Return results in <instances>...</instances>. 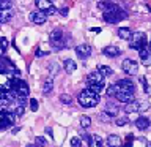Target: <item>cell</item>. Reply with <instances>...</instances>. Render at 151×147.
Masks as SVG:
<instances>
[{
	"instance_id": "13",
	"label": "cell",
	"mask_w": 151,
	"mask_h": 147,
	"mask_svg": "<svg viewBox=\"0 0 151 147\" xmlns=\"http://www.w3.org/2000/svg\"><path fill=\"white\" fill-rule=\"evenodd\" d=\"M139 55H140L142 63H143L145 66H150V65H151V51H150L146 46L142 47V49L139 51Z\"/></svg>"
},
{
	"instance_id": "40",
	"label": "cell",
	"mask_w": 151,
	"mask_h": 147,
	"mask_svg": "<svg viewBox=\"0 0 151 147\" xmlns=\"http://www.w3.org/2000/svg\"><path fill=\"white\" fill-rule=\"evenodd\" d=\"M68 11H69L68 8H61L60 9V14H61V16H68Z\"/></svg>"
},
{
	"instance_id": "36",
	"label": "cell",
	"mask_w": 151,
	"mask_h": 147,
	"mask_svg": "<svg viewBox=\"0 0 151 147\" xmlns=\"http://www.w3.org/2000/svg\"><path fill=\"white\" fill-rule=\"evenodd\" d=\"M110 117H112V116H109V114H107L106 111L99 114V120H102V122H110V120H112Z\"/></svg>"
},
{
	"instance_id": "25",
	"label": "cell",
	"mask_w": 151,
	"mask_h": 147,
	"mask_svg": "<svg viewBox=\"0 0 151 147\" xmlns=\"http://www.w3.org/2000/svg\"><path fill=\"white\" fill-rule=\"evenodd\" d=\"M98 71H101L104 76H112L113 74V70L107 65H98Z\"/></svg>"
},
{
	"instance_id": "29",
	"label": "cell",
	"mask_w": 151,
	"mask_h": 147,
	"mask_svg": "<svg viewBox=\"0 0 151 147\" xmlns=\"http://www.w3.org/2000/svg\"><path fill=\"white\" fill-rule=\"evenodd\" d=\"M9 8H13L11 0H0V9H9Z\"/></svg>"
},
{
	"instance_id": "42",
	"label": "cell",
	"mask_w": 151,
	"mask_h": 147,
	"mask_svg": "<svg viewBox=\"0 0 151 147\" xmlns=\"http://www.w3.org/2000/svg\"><path fill=\"white\" fill-rule=\"evenodd\" d=\"M46 133H47V135H49L50 138H52V136H54V133H52V128H49V127H47V128H46Z\"/></svg>"
},
{
	"instance_id": "35",
	"label": "cell",
	"mask_w": 151,
	"mask_h": 147,
	"mask_svg": "<svg viewBox=\"0 0 151 147\" xmlns=\"http://www.w3.org/2000/svg\"><path fill=\"white\" fill-rule=\"evenodd\" d=\"M116 85L115 84H112V85H109V89H107V95L109 97H115V93H116Z\"/></svg>"
},
{
	"instance_id": "27",
	"label": "cell",
	"mask_w": 151,
	"mask_h": 147,
	"mask_svg": "<svg viewBox=\"0 0 151 147\" xmlns=\"http://www.w3.org/2000/svg\"><path fill=\"white\" fill-rule=\"evenodd\" d=\"M90 125H91V119H90L88 116H82V117H80V127H82V128H88Z\"/></svg>"
},
{
	"instance_id": "17",
	"label": "cell",
	"mask_w": 151,
	"mask_h": 147,
	"mask_svg": "<svg viewBox=\"0 0 151 147\" xmlns=\"http://www.w3.org/2000/svg\"><path fill=\"white\" fill-rule=\"evenodd\" d=\"M102 52H104V55H107V57H118L121 54V49L116 46H107L102 49Z\"/></svg>"
},
{
	"instance_id": "41",
	"label": "cell",
	"mask_w": 151,
	"mask_h": 147,
	"mask_svg": "<svg viewBox=\"0 0 151 147\" xmlns=\"http://www.w3.org/2000/svg\"><path fill=\"white\" fill-rule=\"evenodd\" d=\"M46 54H47V52H44V51H36V52H35L36 57H42V55H46Z\"/></svg>"
},
{
	"instance_id": "22",
	"label": "cell",
	"mask_w": 151,
	"mask_h": 147,
	"mask_svg": "<svg viewBox=\"0 0 151 147\" xmlns=\"http://www.w3.org/2000/svg\"><path fill=\"white\" fill-rule=\"evenodd\" d=\"M131 35H132L131 28H127V27H120L118 28V36H120L121 40H129Z\"/></svg>"
},
{
	"instance_id": "31",
	"label": "cell",
	"mask_w": 151,
	"mask_h": 147,
	"mask_svg": "<svg viewBox=\"0 0 151 147\" xmlns=\"http://www.w3.org/2000/svg\"><path fill=\"white\" fill-rule=\"evenodd\" d=\"M35 146H36V147H47V142H46L44 138L38 136L36 139H35Z\"/></svg>"
},
{
	"instance_id": "5",
	"label": "cell",
	"mask_w": 151,
	"mask_h": 147,
	"mask_svg": "<svg viewBox=\"0 0 151 147\" xmlns=\"http://www.w3.org/2000/svg\"><path fill=\"white\" fill-rule=\"evenodd\" d=\"M150 108V103L148 101H142V100H134V101H131V103H127L126 104V108H124V111L126 112H143L146 111V109Z\"/></svg>"
},
{
	"instance_id": "23",
	"label": "cell",
	"mask_w": 151,
	"mask_h": 147,
	"mask_svg": "<svg viewBox=\"0 0 151 147\" xmlns=\"http://www.w3.org/2000/svg\"><path fill=\"white\" fill-rule=\"evenodd\" d=\"M106 112L109 114V116H112V117H116V116H118V112H120V109H118V106H115V104L107 103V106H106Z\"/></svg>"
},
{
	"instance_id": "28",
	"label": "cell",
	"mask_w": 151,
	"mask_h": 147,
	"mask_svg": "<svg viewBox=\"0 0 151 147\" xmlns=\"http://www.w3.org/2000/svg\"><path fill=\"white\" fill-rule=\"evenodd\" d=\"M88 85H90L88 89H91L93 92H94V93H98V95L104 90V84H88Z\"/></svg>"
},
{
	"instance_id": "33",
	"label": "cell",
	"mask_w": 151,
	"mask_h": 147,
	"mask_svg": "<svg viewBox=\"0 0 151 147\" xmlns=\"http://www.w3.org/2000/svg\"><path fill=\"white\" fill-rule=\"evenodd\" d=\"M127 122H129V119H127V117H118L116 120H115V123H116L118 127H124Z\"/></svg>"
},
{
	"instance_id": "44",
	"label": "cell",
	"mask_w": 151,
	"mask_h": 147,
	"mask_svg": "<svg viewBox=\"0 0 151 147\" xmlns=\"http://www.w3.org/2000/svg\"><path fill=\"white\" fill-rule=\"evenodd\" d=\"M146 147H151V142H146Z\"/></svg>"
},
{
	"instance_id": "7",
	"label": "cell",
	"mask_w": 151,
	"mask_h": 147,
	"mask_svg": "<svg viewBox=\"0 0 151 147\" xmlns=\"http://www.w3.org/2000/svg\"><path fill=\"white\" fill-rule=\"evenodd\" d=\"M121 68H123V71H124L126 74H129V76H135L137 73H139V63H137L135 60H132V59L123 60Z\"/></svg>"
},
{
	"instance_id": "19",
	"label": "cell",
	"mask_w": 151,
	"mask_h": 147,
	"mask_svg": "<svg viewBox=\"0 0 151 147\" xmlns=\"http://www.w3.org/2000/svg\"><path fill=\"white\" fill-rule=\"evenodd\" d=\"M150 125H151V122L148 117H139L135 120V127L139 130H146V128H150Z\"/></svg>"
},
{
	"instance_id": "14",
	"label": "cell",
	"mask_w": 151,
	"mask_h": 147,
	"mask_svg": "<svg viewBox=\"0 0 151 147\" xmlns=\"http://www.w3.org/2000/svg\"><path fill=\"white\" fill-rule=\"evenodd\" d=\"M76 54H77L79 59H87V57H90V54H91V47L88 44H79L76 47Z\"/></svg>"
},
{
	"instance_id": "15",
	"label": "cell",
	"mask_w": 151,
	"mask_h": 147,
	"mask_svg": "<svg viewBox=\"0 0 151 147\" xmlns=\"http://www.w3.org/2000/svg\"><path fill=\"white\" fill-rule=\"evenodd\" d=\"M115 97H116V100L118 101H121V103H131V101H134V93L132 92H116L115 93Z\"/></svg>"
},
{
	"instance_id": "21",
	"label": "cell",
	"mask_w": 151,
	"mask_h": 147,
	"mask_svg": "<svg viewBox=\"0 0 151 147\" xmlns=\"http://www.w3.org/2000/svg\"><path fill=\"white\" fill-rule=\"evenodd\" d=\"M88 146L90 147H102L104 142H102V139H101V136H99V135H93V136H90Z\"/></svg>"
},
{
	"instance_id": "16",
	"label": "cell",
	"mask_w": 151,
	"mask_h": 147,
	"mask_svg": "<svg viewBox=\"0 0 151 147\" xmlns=\"http://www.w3.org/2000/svg\"><path fill=\"white\" fill-rule=\"evenodd\" d=\"M107 146L109 147H123V141L118 135H109L107 136Z\"/></svg>"
},
{
	"instance_id": "10",
	"label": "cell",
	"mask_w": 151,
	"mask_h": 147,
	"mask_svg": "<svg viewBox=\"0 0 151 147\" xmlns=\"http://www.w3.org/2000/svg\"><path fill=\"white\" fill-rule=\"evenodd\" d=\"M14 92H16V97L17 98H27L28 93H30V89H28V84L24 82V81H19L17 87L14 89Z\"/></svg>"
},
{
	"instance_id": "32",
	"label": "cell",
	"mask_w": 151,
	"mask_h": 147,
	"mask_svg": "<svg viewBox=\"0 0 151 147\" xmlns=\"http://www.w3.org/2000/svg\"><path fill=\"white\" fill-rule=\"evenodd\" d=\"M24 112H25V108L22 106V104H19V106L14 109V116L16 117H21V116H24Z\"/></svg>"
},
{
	"instance_id": "39",
	"label": "cell",
	"mask_w": 151,
	"mask_h": 147,
	"mask_svg": "<svg viewBox=\"0 0 151 147\" xmlns=\"http://www.w3.org/2000/svg\"><path fill=\"white\" fill-rule=\"evenodd\" d=\"M140 81H142V84H143V90H145V92H148V82H146V79L142 78Z\"/></svg>"
},
{
	"instance_id": "2",
	"label": "cell",
	"mask_w": 151,
	"mask_h": 147,
	"mask_svg": "<svg viewBox=\"0 0 151 147\" xmlns=\"http://www.w3.org/2000/svg\"><path fill=\"white\" fill-rule=\"evenodd\" d=\"M79 104L83 108H94L99 103V95L94 93L91 89H85L79 95Z\"/></svg>"
},
{
	"instance_id": "30",
	"label": "cell",
	"mask_w": 151,
	"mask_h": 147,
	"mask_svg": "<svg viewBox=\"0 0 151 147\" xmlns=\"http://www.w3.org/2000/svg\"><path fill=\"white\" fill-rule=\"evenodd\" d=\"M60 101L63 104H71V103H73V98H71L69 95H66V93H61L60 95Z\"/></svg>"
},
{
	"instance_id": "34",
	"label": "cell",
	"mask_w": 151,
	"mask_h": 147,
	"mask_svg": "<svg viewBox=\"0 0 151 147\" xmlns=\"http://www.w3.org/2000/svg\"><path fill=\"white\" fill-rule=\"evenodd\" d=\"M71 147H82V141H80V138L74 136L73 139H71Z\"/></svg>"
},
{
	"instance_id": "38",
	"label": "cell",
	"mask_w": 151,
	"mask_h": 147,
	"mask_svg": "<svg viewBox=\"0 0 151 147\" xmlns=\"http://www.w3.org/2000/svg\"><path fill=\"white\" fill-rule=\"evenodd\" d=\"M132 142H134V136H132V135H127L126 142H124V147H132Z\"/></svg>"
},
{
	"instance_id": "18",
	"label": "cell",
	"mask_w": 151,
	"mask_h": 147,
	"mask_svg": "<svg viewBox=\"0 0 151 147\" xmlns=\"http://www.w3.org/2000/svg\"><path fill=\"white\" fill-rule=\"evenodd\" d=\"M13 19V8L9 9H0V24L9 22Z\"/></svg>"
},
{
	"instance_id": "20",
	"label": "cell",
	"mask_w": 151,
	"mask_h": 147,
	"mask_svg": "<svg viewBox=\"0 0 151 147\" xmlns=\"http://www.w3.org/2000/svg\"><path fill=\"white\" fill-rule=\"evenodd\" d=\"M63 68H65V71H66L68 74H71V73H74V71H76L77 65H76V62H74L73 59H66V60L63 62Z\"/></svg>"
},
{
	"instance_id": "24",
	"label": "cell",
	"mask_w": 151,
	"mask_h": 147,
	"mask_svg": "<svg viewBox=\"0 0 151 147\" xmlns=\"http://www.w3.org/2000/svg\"><path fill=\"white\" fill-rule=\"evenodd\" d=\"M52 89H54V81H52V79H46L44 84H42V93L49 95L52 92Z\"/></svg>"
},
{
	"instance_id": "4",
	"label": "cell",
	"mask_w": 151,
	"mask_h": 147,
	"mask_svg": "<svg viewBox=\"0 0 151 147\" xmlns=\"http://www.w3.org/2000/svg\"><path fill=\"white\" fill-rule=\"evenodd\" d=\"M129 46H131V49L140 51L142 47L146 46V35H145L143 32H135V33H132L131 38H129Z\"/></svg>"
},
{
	"instance_id": "9",
	"label": "cell",
	"mask_w": 151,
	"mask_h": 147,
	"mask_svg": "<svg viewBox=\"0 0 151 147\" xmlns=\"http://www.w3.org/2000/svg\"><path fill=\"white\" fill-rule=\"evenodd\" d=\"M36 7L40 11H44L46 14H54L57 9L54 8V5L50 3V0H36Z\"/></svg>"
},
{
	"instance_id": "11",
	"label": "cell",
	"mask_w": 151,
	"mask_h": 147,
	"mask_svg": "<svg viewBox=\"0 0 151 147\" xmlns=\"http://www.w3.org/2000/svg\"><path fill=\"white\" fill-rule=\"evenodd\" d=\"M104 79H106V76L98 70L88 74V84H104Z\"/></svg>"
},
{
	"instance_id": "1",
	"label": "cell",
	"mask_w": 151,
	"mask_h": 147,
	"mask_svg": "<svg viewBox=\"0 0 151 147\" xmlns=\"http://www.w3.org/2000/svg\"><path fill=\"white\" fill-rule=\"evenodd\" d=\"M99 9H102L104 11V21L106 22H110V24H115V22H120L123 19H126V11L124 9H121L118 5L115 3H110V2H106V0H102V2H99Z\"/></svg>"
},
{
	"instance_id": "43",
	"label": "cell",
	"mask_w": 151,
	"mask_h": 147,
	"mask_svg": "<svg viewBox=\"0 0 151 147\" xmlns=\"http://www.w3.org/2000/svg\"><path fill=\"white\" fill-rule=\"evenodd\" d=\"M27 147H36V146H35V144H28Z\"/></svg>"
},
{
	"instance_id": "6",
	"label": "cell",
	"mask_w": 151,
	"mask_h": 147,
	"mask_svg": "<svg viewBox=\"0 0 151 147\" xmlns=\"http://www.w3.org/2000/svg\"><path fill=\"white\" fill-rule=\"evenodd\" d=\"M14 112H8L2 109L0 111V130H5V128H9L14 123Z\"/></svg>"
},
{
	"instance_id": "26",
	"label": "cell",
	"mask_w": 151,
	"mask_h": 147,
	"mask_svg": "<svg viewBox=\"0 0 151 147\" xmlns=\"http://www.w3.org/2000/svg\"><path fill=\"white\" fill-rule=\"evenodd\" d=\"M8 49V40L5 36H0V55H3Z\"/></svg>"
},
{
	"instance_id": "37",
	"label": "cell",
	"mask_w": 151,
	"mask_h": 147,
	"mask_svg": "<svg viewBox=\"0 0 151 147\" xmlns=\"http://www.w3.org/2000/svg\"><path fill=\"white\" fill-rule=\"evenodd\" d=\"M30 109L33 112H36L38 111V100H35V98H32L30 100Z\"/></svg>"
},
{
	"instance_id": "12",
	"label": "cell",
	"mask_w": 151,
	"mask_h": 147,
	"mask_svg": "<svg viewBox=\"0 0 151 147\" xmlns=\"http://www.w3.org/2000/svg\"><path fill=\"white\" fill-rule=\"evenodd\" d=\"M30 19L33 24H38V25H41V24H46L47 21V14L44 11H35L30 14Z\"/></svg>"
},
{
	"instance_id": "3",
	"label": "cell",
	"mask_w": 151,
	"mask_h": 147,
	"mask_svg": "<svg viewBox=\"0 0 151 147\" xmlns=\"http://www.w3.org/2000/svg\"><path fill=\"white\" fill-rule=\"evenodd\" d=\"M49 43H50V46L54 47V49L60 51V49H63V47L66 46L68 38H66V35L61 30H54L50 33V36H49Z\"/></svg>"
},
{
	"instance_id": "8",
	"label": "cell",
	"mask_w": 151,
	"mask_h": 147,
	"mask_svg": "<svg viewBox=\"0 0 151 147\" xmlns=\"http://www.w3.org/2000/svg\"><path fill=\"white\" fill-rule=\"evenodd\" d=\"M115 85L118 89L116 92H120V90L121 92H132V93L135 92V85H134V82H132L131 79H120Z\"/></svg>"
}]
</instances>
